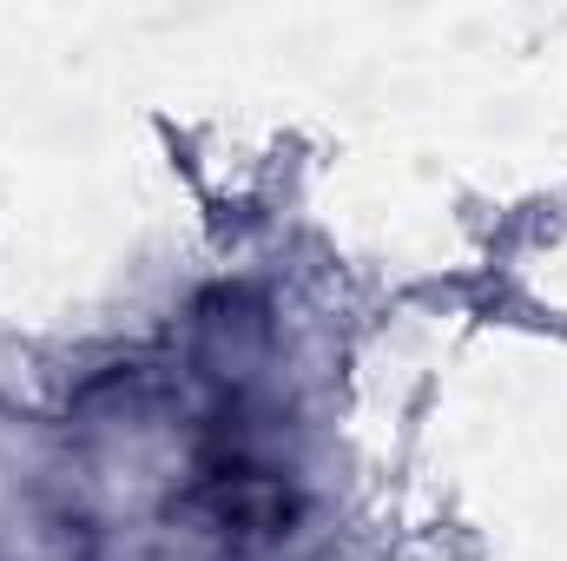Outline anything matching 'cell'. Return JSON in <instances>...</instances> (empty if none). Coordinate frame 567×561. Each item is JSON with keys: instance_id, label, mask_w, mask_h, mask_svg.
<instances>
[{"instance_id": "1", "label": "cell", "mask_w": 567, "mask_h": 561, "mask_svg": "<svg viewBox=\"0 0 567 561\" xmlns=\"http://www.w3.org/2000/svg\"><path fill=\"white\" fill-rule=\"evenodd\" d=\"M198 516L231 549H265V542H278L284 522H290V489H284L271 469L225 462V469H212L198 482Z\"/></svg>"}]
</instances>
